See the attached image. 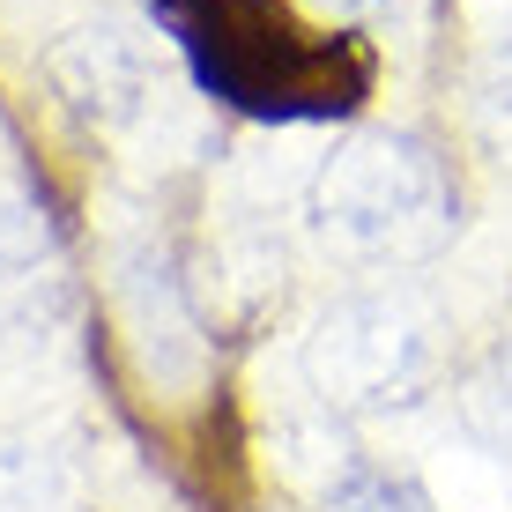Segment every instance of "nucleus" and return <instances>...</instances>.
<instances>
[{
  "instance_id": "9d476101",
  "label": "nucleus",
  "mask_w": 512,
  "mask_h": 512,
  "mask_svg": "<svg viewBox=\"0 0 512 512\" xmlns=\"http://www.w3.org/2000/svg\"><path fill=\"white\" fill-rule=\"evenodd\" d=\"M468 416L483 423L498 446H512V334L483 357V372L468 379Z\"/></svg>"
},
{
  "instance_id": "f03ea898",
  "label": "nucleus",
  "mask_w": 512,
  "mask_h": 512,
  "mask_svg": "<svg viewBox=\"0 0 512 512\" xmlns=\"http://www.w3.org/2000/svg\"><path fill=\"white\" fill-rule=\"evenodd\" d=\"M305 223L334 260L357 268H409L446 253L453 238V186L416 141L357 134L334 141L305 186Z\"/></svg>"
},
{
  "instance_id": "f257e3e1",
  "label": "nucleus",
  "mask_w": 512,
  "mask_h": 512,
  "mask_svg": "<svg viewBox=\"0 0 512 512\" xmlns=\"http://www.w3.org/2000/svg\"><path fill=\"white\" fill-rule=\"evenodd\" d=\"M193 75L223 104L268 119L342 112L364 90V60L334 30H305L282 0H156Z\"/></svg>"
},
{
  "instance_id": "20e7f679",
  "label": "nucleus",
  "mask_w": 512,
  "mask_h": 512,
  "mask_svg": "<svg viewBox=\"0 0 512 512\" xmlns=\"http://www.w3.org/2000/svg\"><path fill=\"white\" fill-rule=\"evenodd\" d=\"M60 90L97 119V127H134L164 104V75H156L149 45L127 30H75L60 45Z\"/></svg>"
},
{
  "instance_id": "7ed1b4c3",
  "label": "nucleus",
  "mask_w": 512,
  "mask_h": 512,
  "mask_svg": "<svg viewBox=\"0 0 512 512\" xmlns=\"http://www.w3.org/2000/svg\"><path fill=\"white\" fill-rule=\"evenodd\" d=\"M431 372H438V342L423 312L386 290L334 297L305 334V379L327 409H357V416L409 409L431 386Z\"/></svg>"
},
{
  "instance_id": "1a4fd4ad",
  "label": "nucleus",
  "mask_w": 512,
  "mask_h": 512,
  "mask_svg": "<svg viewBox=\"0 0 512 512\" xmlns=\"http://www.w3.org/2000/svg\"><path fill=\"white\" fill-rule=\"evenodd\" d=\"M475 112H483L490 149L512 164V38H498L483 52V75H475Z\"/></svg>"
},
{
  "instance_id": "423d86ee",
  "label": "nucleus",
  "mask_w": 512,
  "mask_h": 512,
  "mask_svg": "<svg viewBox=\"0 0 512 512\" xmlns=\"http://www.w3.org/2000/svg\"><path fill=\"white\" fill-rule=\"evenodd\" d=\"M127 305H134V327H141V349H149L156 372H193L201 342H193V320L179 312V282L164 275V260H127Z\"/></svg>"
},
{
  "instance_id": "0eeeda50",
  "label": "nucleus",
  "mask_w": 512,
  "mask_h": 512,
  "mask_svg": "<svg viewBox=\"0 0 512 512\" xmlns=\"http://www.w3.org/2000/svg\"><path fill=\"white\" fill-rule=\"evenodd\" d=\"M320 512H438L423 498L416 475L386 468V461H364V453H342L334 446L320 461Z\"/></svg>"
},
{
  "instance_id": "39448f33",
  "label": "nucleus",
  "mask_w": 512,
  "mask_h": 512,
  "mask_svg": "<svg viewBox=\"0 0 512 512\" xmlns=\"http://www.w3.org/2000/svg\"><path fill=\"white\" fill-rule=\"evenodd\" d=\"M75 490H82V468L52 431L0 438V512H67Z\"/></svg>"
},
{
  "instance_id": "6e6552de",
  "label": "nucleus",
  "mask_w": 512,
  "mask_h": 512,
  "mask_svg": "<svg viewBox=\"0 0 512 512\" xmlns=\"http://www.w3.org/2000/svg\"><path fill=\"white\" fill-rule=\"evenodd\" d=\"M45 260H52V216H45V201L0 164V290H8V282H30Z\"/></svg>"
}]
</instances>
